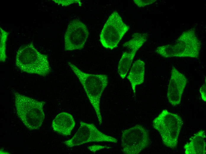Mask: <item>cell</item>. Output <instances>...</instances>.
Listing matches in <instances>:
<instances>
[{
  "label": "cell",
  "mask_w": 206,
  "mask_h": 154,
  "mask_svg": "<svg viewBox=\"0 0 206 154\" xmlns=\"http://www.w3.org/2000/svg\"><path fill=\"white\" fill-rule=\"evenodd\" d=\"M201 45L195 29L192 28L183 32L174 44L158 46L155 52L164 58L189 57L198 59Z\"/></svg>",
  "instance_id": "obj_1"
},
{
  "label": "cell",
  "mask_w": 206,
  "mask_h": 154,
  "mask_svg": "<svg viewBox=\"0 0 206 154\" xmlns=\"http://www.w3.org/2000/svg\"><path fill=\"white\" fill-rule=\"evenodd\" d=\"M15 65L22 72L45 76L51 72L47 55L38 51L30 43L17 50Z\"/></svg>",
  "instance_id": "obj_2"
},
{
  "label": "cell",
  "mask_w": 206,
  "mask_h": 154,
  "mask_svg": "<svg viewBox=\"0 0 206 154\" xmlns=\"http://www.w3.org/2000/svg\"><path fill=\"white\" fill-rule=\"evenodd\" d=\"M68 64L77 76L93 106L100 125L102 120L100 109L102 95L108 83V78L105 75L94 74L84 72L70 62Z\"/></svg>",
  "instance_id": "obj_3"
},
{
  "label": "cell",
  "mask_w": 206,
  "mask_h": 154,
  "mask_svg": "<svg viewBox=\"0 0 206 154\" xmlns=\"http://www.w3.org/2000/svg\"><path fill=\"white\" fill-rule=\"evenodd\" d=\"M17 114L26 127L31 130L38 129L45 118L43 110L45 102L38 101L13 91Z\"/></svg>",
  "instance_id": "obj_4"
},
{
  "label": "cell",
  "mask_w": 206,
  "mask_h": 154,
  "mask_svg": "<svg viewBox=\"0 0 206 154\" xmlns=\"http://www.w3.org/2000/svg\"><path fill=\"white\" fill-rule=\"evenodd\" d=\"M154 128L159 133L163 143L171 149L176 147L183 123L178 114L163 110L153 121Z\"/></svg>",
  "instance_id": "obj_5"
},
{
  "label": "cell",
  "mask_w": 206,
  "mask_h": 154,
  "mask_svg": "<svg viewBox=\"0 0 206 154\" xmlns=\"http://www.w3.org/2000/svg\"><path fill=\"white\" fill-rule=\"evenodd\" d=\"M129 27L123 22L116 11L110 15L100 33V41L104 48L112 49L116 47Z\"/></svg>",
  "instance_id": "obj_6"
},
{
  "label": "cell",
  "mask_w": 206,
  "mask_h": 154,
  "mask_svg": "<svg viewBox=\"0 0 206 154\" xmlns=\"http://www.w3.org/2000/svg\"><path fill=\"white\" fill-rule=\"evenodd\" d=\"M150 143L147 130L142 126L136 124L122 131L121 146L125 154H138Z\"/></svg>",
  "instance_id": "obj_7"
},
{
  "label": "cell",
  "mask_w": 206,
  "mask_h": 154,
  "mask_svg": "<svg viewBox=\"0 0 206 154\" xmlns=\"http://www.w3.org/2000/svg\"><path fill=\"white\" fill-rule=\"evenodd\" d=\"M101 142L117 143L118 140L101 132L93 124L81 121L80 127L74 136L63 142L68 147H71L90 142Z\"/></svg>",
  "instance_id": "obj_8"
},
{
  "label": "cell",
  "mask_w": 206,
  "mask_h": 154,
  "mask_svg": "<svg viewBox=\"0 0 206 154\" xmlns=\"http://www.w3.org/2000/svg\"><path fill=\"white\" fill-rule=\"evenodd\" d=\"M148 36L147 33H135L130 40L123 44L126 51L123 53L118 68V73L122 79L125 78L136 52L147 41Z\"/></svg>",
  "instance_id": "obj_9"
},
{
  "label": "cell",
  "mask_w": 206,
  "mask_h": 154,
  "mask_svg": "<svg viewBox=\"0 0 206 154\" xmlns=\"http://www.w3.org/2000/svg\"><path fill=\"white\" fill-rule=\"evenodd\" d=\"M89 34L86 25L77 19L69 23L64 35V49L71 51L81 49L84 47Z\"/></svg>",
  "instance_id": "obj_10"
},
{
  "label": "cell",
  "mask_w": 206,
  "mask_h": 154,
  "mask_svg": "<svg viewBox=\"0 0 206 154\" xmlns=\"http://www.w3.org/2000/svg\"><path fill=\"white\" fill-rule=\"evenodd\" d=\"M187 83L185 76L173 66L167 94L168 100L172 105L175 106L180 104Z\"/></svg>",
  "instance_id": "obj_11"
},
{
  "label": "cell",
  "mask_w": 206,
  "mask_h": 154,
  "mask_svg": "<svg viewBox=\"0 0 206 154\" xmlns=\"http://www.w3.org/2000/svg\"><path fill=\"white\" fill-rule=\"evenodd\" d=\"M75 122L73 116L66 112L57 115L52 121V127L54 131L64 136L70 135Z\"/></svg>",
  "instance_id": "obj_12"
},
{
  "label": "cell",
  "mask_w": 206,
  "mask_h": 154,
  "mask_svg": "<svg viewBox=\"0 0 206 154\" xmlns=\"http://www.w3.org/2000/svg\"><path fill=\"white\" fill-rule=\"evenodd\" d=\"M206 134L201 130L190 139L189 142L184 146L186 154H205L206 150Z\"/></svg>",
  "instance_id": "obj_13"
},
{
  "label": "cell",
  "mask_w": 206,
  "mask_h": 154,
  "mask_svg": "<svg viewBox=\"0 0 206 154\" xmlns=\"http://www.w3.org/2000/svg\"><path fill=\"white\" fill-rule=\"evenodd\" d=\"M144 62L138 60L133 63L127 77L130 81L134 94L136 93V87L143 83L145 73Z\"/></svg>",
  "instance_id": "obj_14"
},
{
  "label": "cell",
  "mask_w": 206,
  "mask_h": 154,
  "mask_svg": "<svg viewBox=\"0 0 206 154\" xmlns=\"http://www.w3.org/2000/svg\"><path fill=\"white\" fill-rule=\"evenodd\" d=\"M0 61L4 62L7 58L6 43L9 33L0 28Z\"/></svg>",
  "instance_id": "obj_15"
},
{
  "label": "cell",
  "mask_w": 206,
  "mask_h": 154,
  "mask_svg": "<svg viewBox=\"0 0 206 154\" xmlns=\"http://www.w3.org/2000/svg\"><path fill=\"white\" fill-rule=\"evenodd\" d=\"M55 3L59 5H61L62 6H67L69 5L74 3H78L80 6L82 4L80 0H53Z\"/></svg>",
  "instance_id": "obj_16"
},
{
  "label": "cell",
  "mask_w": 206,
  "mask_h": 154,
  "mask_svg": "<svg viewBox=\"0 0 206 154\" xmlns=\"http://www.w3.org/2000/svg\"><path fill=\"white\" fill-rule=\"evenodd\" d=\"M156 0H134V2L139 7H144L155 2Z\"/></svg>",
  "instance_id": "obj_17"
},
{
  "label": "cell",
  "mask_w": 206,
  "mask_h": 154,
  "mask_svg": "<svg viewBox=\"0 0 206 154\" xmlns=\"http://www.w3.org/2000/svg\"><path fill=\"white\" fill-rule=\"evenodd\" d=\"M206 82L205 80V82L200 87V92L201 98L202 100L205 102L206 101Z\"/></svg>",
  "instance_id": "obj_18"
}]
</instances>
